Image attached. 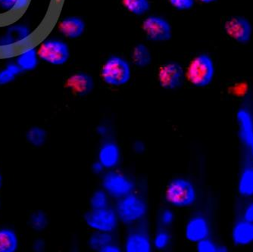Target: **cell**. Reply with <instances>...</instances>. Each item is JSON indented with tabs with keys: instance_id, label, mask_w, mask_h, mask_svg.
<instances>
[{
	"instance_id": "obj_17",
	"label": "cell",
	"mask_w": 253,
	"mask_h": 252,
	"mask_svg": "<svg viewBox=\"0 0 253 252\" xmlns=\"http://www.w3.org/2000/svg\"><path fill=\"white\" fill-rule=\"evenodd\" d=\"M125 249L127 252H149L151 251V244L147 235L133 233L126 239Z\"/></svg>"
},
{
	"instance_id": "obj_35",
	"label": "cell",
	"mask_w": 253,
	"mask_h": 252,
	"mask_svg": "<svg viewBox=\"0 0 253 252\" xmlns=\"http://www.w3.org/2000/svg\"><path fill=\"white\" fill-rule=\"evenodd\" d=\"M120 249L116 245L111 244L107 245V246H105L102 250L100 251L101 252H120Z\"/></svg>"
},
{
	"instance_id": "obj_36",
	"label": "cell",
	"mask_w": 253,
	"mask_h": 252,
	"mask_svg": "<svg viewBox=\"0 0 253 252\" xmlns=\"http://www.w3.org/2000/svg\"><path fill=\"white\" fill-rule=\"evenodd\" d=\"M103 169H104V166L101 164L99 161L98 162H95L92 166V170H93V173H96V174L102 173L103 171Z\"/></svg>"
},
{
	"instance_id": "obj_19",
	"label": "cell",
	"mask_w": 253,
	"mask_h": 252,
	"mask_svg": "<svg viewBox=\"0 0 253 252\" xmlns=\"http://www.w3.org/2000/svg\"><path fill=\"white\" fill-rule=\"evenodd\" d=\"M18 248L16 233L10 229H0V252H15Z\"/></svg>"
},
{
	"instance_id": "obj_38",
	"label": "cell",
	"mask_w": 253,
	"mask_h": 252,
	"mask_svg": "<svg viewBox=\"0 0 253 252\" xmlns=\"http://www.w3.org/2000/svg\"><path fill=\"white\" fill-rule=\"evenodd\" d=\"M35 250L37 251H42V249H44V243L43 242L41 241V240H39V241H37L36 243H35Z\"/></svg>"
},
{
	"instance_id": "obj_21",
	"label": "cell",
	"mask_w": 253,
	"mask_h": 252,
	"mask_svg": "<svg viewBox=\"0 0 253 252\" xmlns=\"http://www.w3.org/2000/svg\"><path fill=\"white\" fill-rule=\"evenodd\" d=\"M38 52L33 48L24 51L17 58V65L22 71H31L38 65Z\"/></svg>"
},
{
	"instance_id": "obj_31",
	"label": "cell",
	"mask_w": 253,
	"mask_h": 252,
	"mask_svg": "<svg viewBox=\"0 0 253 252\" xmlns=\"http://www.w3.org/2000/svg\"><path fill=\"white\" fill-rule=\"evenodd\" d=\"M170 236L169 233L166 231L159 232L155 238V246L159 250H163L169 246L170 243Z\"/></svg>"
},
{
	"instance_id": "obj_2",
	"label": "cell",
	"mask_w": 253,
	"mask_h": 252,
	"mask_svg": "<svg viewBox=\"0 0 253 252\" xmlns=\"http://www.w3.org/2000/svg\"><path fill=\"white\" fill-rule=\"evenodd\" d=\"M131 76L130 65L126 60L113 55L106 60L101 69V77L105 83L111 86H123Z\"/></svg>"
},
{
	"instance_id": "obj_32",
	"label": "cell",
	"mask_w": 253,
	"mask_h": 252,
	"mask_svg": "<svg viewBox=\"0 0 253 252\" xmlns=\"http://www.w3.org/2000/svg\"><path fill=\"white\" fill-rule=\"evenodd\" d=\"M169 2L176 9L184 11L193 8L195 0H169Z\"/></svg>"
},
{
	"instance_id": "obj_11",
	"label": "cell",
	"mask_w": 253,
	"mask_h": 252,
	"mask_svg": "<svg viewBox=\"0 0 253 252\" xmlns=\"http://www.w3.org/2000/svg\"><path fill=\"white\" fill-rule=\"evenodd\" d=\"M239 136L246 146L253 161V115L248 109L239 110L237 114Z\"/></svg>"
},
{
	"instance_id": "obj_15",
	"label": "cell",
	"mask_w": 253,
	"mask_h": 252,
	"mask_svg": "<svg viewBox=\"0 0 253 252\" xmlns=\"http://www.w3.org/2000/svg\"><path fill=\"white\" fill-rule=\"evenodd\" d=\"M232 239L238 246H248L253 243V223L243 220L236 223L233 229Z\"/></svg>"
},
{
	"instance_id": "obj_6",
	"label": "cell",
	"mask_w": 253,
	"mask_h": 252,
	"mask_svg": "<svg viewBox=\"0 0 253 252\" xmlns=\"http://www.w3.org/2000/svg\"><path fill=\"white\" fill-rule=\"evenodd\" d=\"M84 220L89 227L97 231L110 233L117 226V215L112 209H92L86 212Z\"/></svg>"
},
{
	"instance_id": "obj_9",
	"label": "cell",
	"mask_w": 253,
	"mask_h": 252,
	"mask_svg": "<svg viewBox=\"0 0 253 252\" xmlns=\"http://www.w3.org/2000/svg\"><path fill=\"white\" fill-rule=\"evenodd\" d=\"M102 186L110 196L122 198L131 193L133 184L122 173L109 172L102 179Z\"/></svg>"
},
{
	"instance_id": "obj_28",
	"label": "cell",
	"mask_w": 253,
	"mask_h": 252,
	"mask_svg": "<svg viewBox=\"0 0 253 252\" xmlns=\"http://www.w3.org/2000/svg\"><path fill=\"white\" fill-rule=\"evenodd\" d=\"M226 249L223 246H217L208 238L197 243V251L200 252H224Z\"/></svg>"
},
{
	"instance_id": "obj_33",
	"label": "cell",
	"mask_w": 253,
	"mask_h": 252,
	"mask_svg": "<svg viewBox=\"0 0 253 252\" xmlns=\"http://www.w3.org/2000/svg\"><path fill=\"white\" fill-rule=\"evenodd\" d=\"M244 220L253 223V202H250L246 206L243 213Z\"/></svg>"
},
{
	"instance_id": "obj_18",
	"label": "cell",
	"mask_w": 253,
	"mask_h": 252,
	"mask_svg": "<svg viewBox=\"0 0 253 252\" xmlns=\"http://www.w3.org/2000/svg\"><path fill=\"white\" fill-rule=\"evenodd\" d=\"M30 33L28 28L24 26H15L10 28L5 35V38L1 41L0 45L5 47L13 46V45L20 44L21 42H25Z\"/></svg>"
},
{
	"instance_id": "obj_14",
	"label": "cell",
	"mask_w": 253,
	"mask_h": 252,
	"mask_svg": "<svg viewBox=\"0 0 253 252\" xmlns=\"http://www.w3.org/2000/svg\"><path fill=\"white\" fill-rule=\"evenodd\" d=\"M59 32L69 39H77L82 37L85 31L84 21L78 17H68L59 23Z\"/></svg>"
},
{
	"instance_id": "obj_10",
	"label": "cell",
	"mask_w": 253,
	"mask_h": 252,
	"mask_svg": "<svg viewBox=\"0 0 253 252\" xmlns=\"http://www.w3.org/2000/svg\"><path fill=\"white\" fill-rule=\"evenodd\" d=\"M224 30L231 39L243 44L248 42L253 34L251 24L244 17L229 18L224 24Z\"/></svg>"
},
{
	"instance_id": "obj_30",
	"label": "cell",
	"mask_w": 253,
	"mask_h": 252,
	"mask_svg": "<svg viewBox=\"0 0 253 252\" xmlns=\"http://www.w3.org/2000/svg\"><path fill=\"white\" fill-rule=\"evenodd\" d=\"M29 0H0V5L8 11H19L28 5Z\"/></svg>"
},
{
	"instance_id": "obj_7",
	"label": "cell",
	"mask_w": 253,
	"mask_h": 252,
	"mask_svg": "<svg viewBox=\"0 0 253 252\" xmlns=\"http://www.w3.org/2000/svg\"><path fill=\"white\" fill-rule=\"evenodd\" d=\"M142 29L149 41L164 42L169 41L171 38V27L170 24L162 17H148L142 24Z\"/></svg>"
},
{
	"instance_id": "obj_22",
	"label": "cell",
	"mask_w": 253,
	"mask_h": 252,
	"mask_svg": "<svg viewBox=\"0 0 253 252\" xmlns=\"http://www.w3.org/2000/svg\"><path fill=\"white\" fill-rule=\"evenodd\" d=\"M132 59L136 66L144 68L151 63V53L146 45L143 44H138L133 48Z\"/></svg>"
},
{
	"instance_id": "obj_12",
	"label": "cell",
	"mask_w": 253,
	"mask_h": 252,
	"mask_svg": "<svg viewBox=\"0 0 253 252\" xmlns=\"http://www.w3.org/2000/svg\"><path fill=\"white\" fill-rule=\"evenodd\" d=\"M65 86L75 95L84 96L92 92L94 87V83L90 75L78 72L68 78Z\"/></svg>"
},
{
	"instance_id": "obj_20",
	"label": "cell",
	"mask_w": 253,
	"mask_h": 252,
	"mask_svg": "<svg viewBox=\"0 0 253 252\" xmlns=\"http://www.w3.org/2000/svg\"><path fill=\"white\" fill-rule=\"evenodd\" d=\"M238 190L244 197L253 196V167L246 168L240 175Z\"/></svg>"
},
{
	"instance_id": "obj_34",
	"label": "cell",
	"mask_w": 253,
	"mask_h": 252,
	"mask_svg": "<svg viewBox=\"0 0 253 252\" xmlns=\"http://www.w3.org/2000/svg\"><path fill=\"white\" fill-rule=\"evenodd\" d=\"M174 220V214L170 210H166L161 216V221L165 226H169Z\"/></svg>"
},
{
	"instance_id": "obj_27",
	"label": "cell",
	"mask_w": 253,
	"mask_h": 252,
	"mask_svg": "<svg viewBox=\"0 0 253 252\" xmlns=\"http://www.w3.org/2000/svg\"><path fill=\"white\" fill-rule=\"evenodd\" d=\"M30 225L35 231L41 232L45 230L48 226V218L44 212L38 210L31 214L30 217Z\"/></svg>"
},
{
	"instance_id": "obj_37",
	"label": "cell",
	"mask_w": 253,
	"mask_h": 252,
	"mask_svg": "<svg viewBox=\"0 0 253 252\" xmlns=\"http://www.w3.org/2000/svg\"><path fill=\"white\" fill-rule=\"evenodd\" d=\"M134 149L137 153H141L144 151V145L141 142H136L134 145Z\"/></svg>"
},
{
	"instance_id": "obj_8",
	"label": "cell",
	"mask_w": 253,
	"mask_h": 252,
	"mask_svg": "<svg viewBox=\"0 0 253 252\" xmlns=\"http://www.w3.org/2000/svg\"><path fill=\"white\" fill-rule=\"evenodd\" d=\"M184 78L183 68L177 62H168L159 68L158 80L162 87L174 89L181 86Z\"/></svg>"
},
{
	"instance_id": "obj_13",
	"label": "cell",
	"mask_w": 253,
	"mask_h": 252,
	"mask_svg": "<svg viewBox=\"0 0 253 252\" xmlns=\"http://www.w3.org/2000/svg\"><path fill=\"white\" fill-rule=\"evenodd\" d=\"M210 226L208 222L201 216L194 217L190 220L186 226V238L192 243H198L208 238Z\"/></svg>"
},
{
	"instance_id": "obj_3",
	"label": "cell",
	"mask_w": 253,
	"mask_h": 252,
	"mask_svg": "<svg viewBox=\"0 0 253 252\" xmlns=\"http://www.w3.org/2000/svg\"><path fill=\"white\" fill-rule=\"evenodd\" d=\"M197 193L191 182L184 179H175L170 182L166 190V199L175 207L183 208L194 203Z\"/></svg>"
},
{
	"instance_id": "obj_26",
	"label": "cell",
	"mask_w": 253,
	"mask_h": 252,
	"mask_svg": "<svg viewBox=\"0 0 253 252\" xmlns=\"http://www.w3.org/2000/svg\"><path fill=\"white\" fill-rule=\"evenodd\" d=\"M22 70L17 64H9L5 69L0 71V85H6L12 82Z\"/></svg>"
},
{
	"instance_id": "obj_16",
	"label": "cell",
	"mask_w": 253,
	"mask_h": 252,
	"mask_svg": "<svg viewBox=\"0 0 253 252\" xmlns=\"http://www.w3.org/2000/svg\"><path fill=\"white\" fill-rule=\"evenodd\" d=\"M99 159L104 168H112L116 166L120 160L119 146L113 142L104 144L99 151Z\"/></svg>"
},
{
	"instance_id": "obj_23",
	"label": "cell",
	"mask_w": 253,
	"mask_h": 252,
	"mask_svg": "<svg viewBox=\"0 0 253 252\" xmlns=\"http://www.w3.org/2000/svg\"><path fill=\"white\" fill-rule=\"evenodd\" d=\"M46 138V131L40 126H33L30 128L26 133L27 141L34 147H41L43 146Z\"/></svg>"
},
{
	"instance_id": "obj_29",
	"label": "cell",
	"mask_w": 253,
	"mask_h": 252,
	"mask_svg": "<svg viewBox=\"0 0 253 252\" xmlns=\"http://www.w3.org/2000/svg\"><path fill=\"white\" fill-rule=\"evenodd\" d=\"M90 206L92 209H100L107 208L108 198L103 191L98 190L93 193L90 199Z\"/></svg>"
},
{
	"instance_id": "obj_40",
	"label": "cell",
	"mask_w": 253,
	"mask_h": 252,
	"mask_svg": "<svg viewBox=\"0 0 253 252\" xmlns=\"http://www.w3.org/2000/svg\"><path fill=\"white\" fill-rule=\"evenodd\" d=\"M2 176H1V173H0V188H1V186H2Z\"/></svg>"
},
{
	"instance_id": "obj_39",
	"label": "cell",
	"mask_w": 253,
	"mask_h": 252,
	"mask_svg": "<svg viewBox=\"0 0 253 252\" xmlns=\"http://www.w3.org/2000/svg\"><path fill=\"white\" fill-rule=\"evenodd\" d=\"M198 1L203 2V3L210 4L212 3V2H216L217 0H198Z\"/></svg>"
},
{
	"instance_id": "obj_1",
	"label": "cell",
	"mask_w": 253,
	"mask_h": 252,
	"mask_svg": "<svg viewBox=\"0 0 253 252\" xmlns=\"http://www.w3.org/2000/svg\"><path fill=\"white\" fill-rule=\"evenodd\" d=\"M214 66L210 55L200 54L192 59L186 72L189 82L197 87H204L214 78Z\"/></svg>"
},
{
	"instance_id": "obj_4",
	"label": "cell",
	"mask_w": 253,
	"mask_h": 252,
	"mask_svg": "<svg viewBox=\"0 0 253 252\" xmlns=\"http://www.w3.org/2000/svg\"><path fill=\"white\" fill-rule=\"evenodd\" d=\"M116 210L118 217L123 223H130L140 220L146 214V205L143 199L130 193L121 198Z\"/></svg>"
},
{
	"instance_id": "obj_5",
	"label": "cell",
	"mask_w": 253,
	"mask_h": 252,
	"mask_svg": "<svg viewBox=\"0 0 253 252\" xmlns=\"http://www.w3.org/2000/svg\"><path fill=\"white\" fill-rule=\"evenodd\" d=\"M38 55L46 63L62 65L68 62L70 52L65 42L55 40H49L44 41L40 45Z\"/></svg>"
},
{
	"instance_id": "obj_25",
	"label": "cell",
	"mask_w": 253,
	"mask_h": 252,
	"mask_svg": "<svg viewBox=\"0 0 253 252\" xmlns=\"http://www.w3.org/2000/svg\"><path fill=\"white\" fill-rule=\"evenodd\" d=\"M112 243V236L106 232L98 231L89 238V245L91 249L100 252L105 246Z\"/></svg>"
},
{
	"instance_id": "obj_24",
	"label": "cell",
	"mask_w": 253,
	"mask_h": 252,
	"mask_svg": "<svg viewBox=\"0 0 253 252\" xmlns=\"http://www.w3.org/2000/svg\"><path fill=\"white\" fill-rule=\"evenodd\" d=\"M122 4L129 12L135 15H143L150 8L149 0H122Z\"/></svg>"
}]
</instances>
